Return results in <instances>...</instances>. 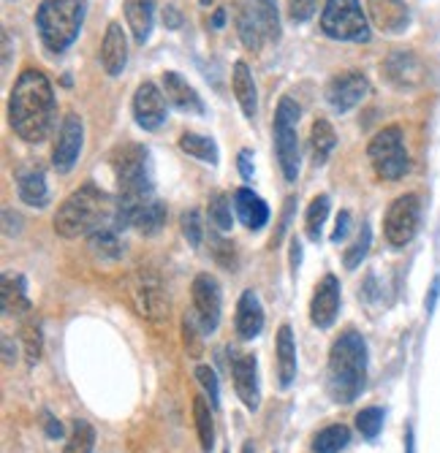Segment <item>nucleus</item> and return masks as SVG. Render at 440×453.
<instances>
[{"instance_id": "nucleus-21", "label": "nucleus", "mask_w": 440, "mask_h": 453, "mask_svg": "<svg viewBox=\"0 0 440 453\" xmlns=\"http://www.w3.org/2000/svg\"><path fill=\"white\" fill-rule=\"evenodd\" d=\"M274 356H277V380L280 388H291L297 380V342L291 326L277 328V342H274Z\"/></svg>"}, {"instance_id": "nucleus-32", "label": "nucleus", "mask_w": 440, "mask_h": 453, "mask_svg": "<svg viewBox=\"0 0 440 453\" xmlns=\"http://www.w3.org/2000/svg\"><path fill=\"white\" fill-rule=\"evenodd\" d=\"M212 404L205 396H196L193 399V421H196V432L198 440H202L205 450H212L215 445V418H212Z\"/></svg>"}, {"instance_id": "nucleus-41", "label": "nucleus", "mask_w": 440, "mask_h": 453, "mask_svg": "<svg viewBox=\"0 0 440 453\" xmlns=\"http://www.w3.org/2000/svg\"><path fill=\"white\" fill-rule=\"evenodd\" d=\"M180 228H182V236L188 239V244H190V247H198V244H202L205 228H202V218H198V212H196V210L182 212V218H180Z\"/></svg>"}, {"instance_id": "nucleus-30", "label": "nucleus", "mask_w": 440, "mask_h": 453, "mask_svg": "<svg viewBox=\"0 0 440 453\" xmlns=\"http://www.w3.org/2000/svg\"><path fill=\"white\" fill-rule=\"evenodd\" d=\"M88 247L93 250V256L104 258V261H117L123 256V244H120L117 228H96L93 234H88Z\"/></svg>"}, {"instance_id": "nucleus-42", "label": "nucleus", "mask_w": 440, "mask_h": 453, "mask_svg": "<svg viewBox=\"0 0 440 453\" xmlns=\"http://www.w3.org/2000/svg\"><path fill=\"white\" fill-rule=\"evenodd\" d=\"M315 4H318V0H289V17L297 25H302L315 14Z\"/></svg>"}, {"instance_id": "nucleus-14", "label": "nucleus", "mask_w": 440, "mask_h": 453, "mask_svg": "<svg viewBox=\"0 0 440 453\" xmlns=\"http://www.w3.org/2000/svg\"><path fill=\"white\" fill-rule=\"evenodd\" d=\"M231 378L236 396L243 399L248 410L261 407V388H259V361L251 353H231Z\"/></svg>"}, {"instance_id": "nucleus-43", "label": "nucleus", "mask_w": 440, "mask_h": 453, "mask_svg": "<svg viewBox=\"0 0 440 453\" xmlns=\"http://www.w3.org/2000/svg\"><path fill=\"white\" fill-rule=\"evenodd\" d=\"M25 350H27V361L35 364L38 356H42V340H38V328L27 326L25 328Z\"/></svg>"}, {"instance_id": "nucleus-53", "label": "nucleus", "mask_w": 440, "mask_h": 453, "mask_svg": "<svg viewBox=\"0 0 440 453\" xmlns=\"http://www.w3.org/2000/svg\"><path fill=\"white\" fill-rule=\"evenodd\" d=\"M4 361H6V364L14 361V358H12V340H9V337H4Z\"/></svg>"}, {"instance_id": "nucleus-34", "label": "nucleus", "mask_w": 440, "mask_h": 453, "mask_svg": "<svg viewBox=\"0 0 440 453\" xmlns=\"http://www.w3.org/2000/svg\"><path fill=\"white\" fill-rule=\"evenodd\" d=\"M329 207H332V201L329 196H315L310 201V207H307V220H305V228H307V236L313 242L321 239V228L329 218Z\"/></svg>"}, {"instance_id": "nucleus-12", "label": "nucleus", "mask_w": 440, "mask_h": 453, "mask_svg": "<svg viewBox=\"0 0 440 453\" xmlns=\"http://www.w3.org/2000/svg\"><path fill=\"white\" fill-rule=\"evenodd\" d=\"M370 93V81L365 73L359 71H345V73H337L329 85H327V101L335 111L345 114L351 111L353 106H359Z\"/></svg>"}, {"instance_id": "nucleus-18", "label": "nucleus", "mask_w": 440, "mask_h": 453, "mask_svg": "<svg viewBox=\"0 0 440 453\" xmlns=\"http://www.w3.org/2000/svg\"><path fill=\"white\" fill-rule=\"evenodd\" d=\"M234 323H236L239 340H256L264 332V307H261V299L256 296V291H251V288L236 302Z\"/></svg>"}, {"instance_id": "nucleus-13", "label": "nucleus", "mask_w": 440, "mask_h": 453, "mask_svg": "<svg viewBox=\"0 0 440 453\" xmlns=\"http://www.w3.org/2000/svg\"><path fill=\"white\" fill-rule=\"evenodd\" d=\"M82 144H85V126H82V117L79 114H68L60 126V134H58V142H55V150H52V166L60 172V174H68L73 169V163L82 152Z\"/></svg>"}, {"instance_id": "nucleus-3", "label": "nucleus", "mask_w": 440, "mask_h": 453, "mask_svg": "<svg viewBox=\"0 0 440 453\" xmlns=\"http://www.w3.org/2000/svg\"><path fill=\"white\" fill-rule=\"evenodd\" d=\"M109 215H114L109 196L96 182H85L58 207L55 231L63 239H76L101 228Z\"/></svg>"}, {"instance_id": "nucleus-23", "label": "nucleus", "mask_w": 440, "mask_h": 453, "mask_svg": "<svg viewBox=\"0 0 440 453\" xmlns=\"http://www.w3.org/2000/svg\"><path fill=\"white\" fill-rule=\"evenodd\" d=\"M164 96L172 106L188 114H205V101L198 98V93L188 85V81L177 71L164 73Z\"/></svg>"}, {"instance_id": "nucleus-27", "label": "nucleus", "mask_w": 440, "mask_h": 453, "mask_svg": "<svg viewBox=\"0 0 440 453\" xmlns=\"http://www.w3.org/2000/svg\"><path fill=\"white\" fill-rule=\"evenodd\" d=\"M17 193H19V198L27 203V207H38V210L47 207L50 190H47L44 172H38V169L19 172V174H17Z\"/></svg>"}, {"instance_id": "nucleus-56", "label": "nucleus", "mask_w": 440, "mask_h": 453, "mask_svg": "<svg viewBox=\"0 0 440 453\" xmlns=\"http://www.w3.org/2000/svg\"><path fill=\"white\" fill-rule=\"evenodd\" d=\"M223 453H228V450H223Z\"/></svg>"}, {"instance_id": "nucleus-8", "label": "nucleus", "mask_w": 440, "mask_h": 453, "mask_svg": "<svg viewBox=\"0 0 440 453\" xmlns=\"http://www.w3.org/2000/svg\"><path fill=\"white\" fill-rule=\"evenodd\" d=\"M419 223H421V201L413 193H405L391 201V207L386 210L383 218V234L386 242L391 247H405L413 242V236L419 234Z\"/></svg>"}, {"instance_id": "nucleus-5", "label": "nucleus", "mask_w": 440, "mask_h": 453, "mask_svg": "<svg viewBox=\"0 0 440 453\" xmlns=\"http://www.w3.org/2000/svg\"><path fill=\"white\" fill-rule=\"evenodd\" d=\"M299 117L302 109L297 106V101H291L289 96L280 98L274 109V155L286 182H297L299 177Z\"/></svg>"}, {"instance_id": "nucleus-1", "label": "nucleus", "mask_w": 440, "mask_h": 453, "mask_svg": "<svg viewBox=\"0 0 440 453\" xmlns=\"http://www.w3.org/2000/svg\"><path fill=\"white\" fill-rule=\"evenodd\" d=\"M9 122L14 134L27 144H42L55 122V93L44 71L25 68L9 98Z\"/></svg>"}, {"instance_id": "nucleus-11", "label": "nucleus", "mask_w": 440, "mask_h": 453, "mask_svg": "<svg viewBox=\"0 0 440 453\" xmlns=\"http://www.w3.org/2000/svg\"><path fill=\"white\" fill-rule=\"evenodd\" d=\"M190 294H193V315L202 323V332L212 334L220 326V310H223L218 280L212 274H198L190 285Z\"/></svg>"}, {"instance_id": "nucleus-52", "label": "nucleus", "mask_w": 440, "mask_h": 453, "mask_svg": "<svg viewBox=\"0 0 440 453\" xmlns=\"http://www.w3.org/2000/svg\"><path fill=\"white\" fill-rule=\"evenodd\" d=\"M223 22H226V9H218L212 14V27H223Z\"/></svg>"}, {"instance_id": "nucleus-20", "label": "nucleus", "mask_w": 440, "mask_h": 453, "mask_svg": "<svg viewBox=\"0 0 440 453\" xmlns=\"http://www.w3.org/2000/svg\"><path fill=\"white\" fill-rule=\"evenodd\" d=\"M231 88H234V98H236L239 109H243V114L248 119H256V114H259V90H256V79L251 73V65L245 60L234 63Z\"/></svg>"}, {"instance_id": "nucleus-9", "label": "nucleus", "mask_w": 440, "mask_h": 453, "mask_svg": "<svg viewBox=\"0 0 440 453\" xmlns=\"http://www.w3.org/2000/svg\"><path fill=\"white\" fill-rule=\"evenodd\" d=\"M131 299L136 304V310L142 312V318L150 320H161L169 312V296L164 291L161 280H158L150 269H136L131 274Z\"/></svg>"}, {"instance_id": "nucleus-4", "label": "nucleus", "mask_w": 440, "mask_h": 453, "mask_svg": "<svg viewBox=\"0 0 440 453\" xmlns=\"http://www.w3.org/2000/svg\"><path fill=\"white\" fill-rule=\"evenodd\" d=\"M85 0H44L35 12V27L42 44L52 55H63L82 30Z\"/></svg>"}, {"instance_id": "nucleus-25", "label": "nucleus", "mask_w": 440, "mask_h": 453, "mask_svg": "<svg viewBox=\"0 0 440 453\" xmlns=\"http://www.w3.org/2000/svg\"><path fill=\"white\" fill-rule=\"evenodd\" d=\"M234 22H236V33H239V41H243V47L251 50V52H259L266 33H264L259 17L253 14V9L248 4H236Z\"/></svg>"}, {"instance_id": "nucleus-55", "label": "nucleus", "mask_w": 440, "mask_h": 453, "mask_svg": "<svg viewBox=\"0 0 440 453\" xmlns=\"http://www.w3.org/2000/svg\"><path fill=\"white\" fill-rule=\"evenodd\" d=\"M202 4H205V6H207V4H212V0H202Z\"/></svg>"}, {"instance_id": "nucleus-44", "label": "nucleus", "mask_w": 440, "mask_h": 453, "mask_svg": "<svg viewBox=\"0 0 440 453\" xmlns=\"http://www.w3.org/2000/svg\"><path fill=\"white\" fill-rule=\"evenodd\" d=\"M182 334H185V348H188L193 356L202 353V345H198V337H196V315L182 320Z\"/></svg>"}, {"instance_id": "nucleus-10", "label": "nucleus", "mask_w": 440, "mask_h": 453, "mask_svg": "<svg viewBox=\"0 0 440 453\" xmlns=\"http://www.w3.org/2000/svg\"><path fill=\"white\" fill-rule=\"evenodd\" d=\"M386 81L394 88V90H403V93H411V90H419L424 81H427V65L424 60L411 52V50H397L391 52L383 65H381Z\"/></svg>"}, {"instance_id": "nucleus-39", "label": "nucleus", "mask_w": 440, "mask_h": 453, "mask_svg": "<svg viewBox=\"0 0 440 453\" xmlns=\"http://www.w3.org/2000/svg\"><path fill=\"white\" fill-rule=\"evenodd\" d=\"M370 242H373V231H370V226H362V231H359L356 242L348 247L345 256H343V264H345V269H356V266H362V261H365V258H367V253H370Z\"/></svg>"}, {"instance_id": "nucleus-35", "label": "nucleus", "mask_w": 440, "mask_h": 453, "mask_svg": "<svg viewBox=\"0 0 440 453\" xmlns=\"http://www.w3.org/2000/svg\"><path fill=\"white\" fill-rule=\"evenodd\" d=\"M248 6L259 17L266 38L277 41L280 38V17H277V0H248Z\"/></svg>"}, {"instance_id": "nucleus-16", "label": "nucleus", "mask_w": 440, "mask_h": 453, "mask_svg": "<svg viewBox=\"0 0 440 453\" xmlns=\"http://www.w3.org/2000/svg\"><path fill=\"white\" fill-rule=\"evenodd\" d=\"M134 117L144 131H155L166 119V96L152 81H142L134 93Z\"/></svg>"}, {"instance_id": "nucleus-2", "label": "nucleus", "mask_w": 440, "mask_h": 453, "mask_svg": "<svg viewBox=\"0 0 440 453\" xmlns=\"http://www.w3.org/2000/svg\"><path fill=\"white\" fill-rule=\"evenodd\" d=\"M367 342L365 337L348 328L343 332L332 350H329V369H327V394L337 404H351L367 383Z\"/></svg>"}, {"instance_id": "nucleus-49", "label": "nucleus", "mask_w": 440, "mask_h": 453, "mask_svg": "<svg viewBox=\"0 0 440 453\" xmlns=\"http://www.w3.org/2000/svg\"><path fill=\"white\" fill-rule=\"evenodd\" d=\"M164 25L172 27V30H177V27L182 25V14H180L177 6H166V12H164Z\"/></svg>"}, {"instance_id": "nucleus-40", "label": "nucleus", "mask_w": 440, "mask_h": 453, "mask_svg": "<svg viewBox=\"0 0 440 453\" xmlns=\"http://www.w3.org/2000/svg\"><path fill=\"white\" fill-rule=\"evenodd\" d=\"M196 380L202 383V388L210 394V404H212V407H220V383H218L215 369L207 366V364H198V366H196Z\"/></svg>"}, {"instance_id": "nucleus-38", "label": "nucleus", "mask_w": 440, "mask_h": 453, "mask_svg": "<svg viewBox=\"0 0 440 453\" xmlns=\"http://www.w3.org/2000/svg\"><path fill=\"white\" fill-rule=\"evenodd\" d=\"M210 223L218 231H231L234 228V218H231V198L226 193H215L210 198Z\"/></svg>"}, {"instance_id": "nucleus-24", "label": "nucleus", "mask_w": 440, "mask_h": 453, "mask_svg": "<svg viewBox=\"0 0 440 453\" xmlns=\"http://www.w3.org/2000/svg\"><path fill=\"white\" fill-rule=\"evenodd\" d=\"M0 304H4V312L6 315H25V312H30V299H27L25 277H19V274H4V280H0Z\"/></svg>"}, {"instance_id": "nucleus-17", "label": "nucleus", "mask_w": 440, "mask_h": 453, "mask_svg": "<svg viewBox=\"0 0 440 453\" xmlns=\"http://www.w3.org/2000/svg\"><path fill=\"white\" fill-rule=\"evenodd\" d=\"M370 22L389 35H399L411 25V12L405 0H367Z\"/></svg>"}, {"instance_id": "nucleus-29", "label": "nucleus", "mask_w": 440, "mask_h": 453, "mask_svg": "<svg viewBox=\"0 0 440 453\" xmlns=\"http://www.w3.org/2000/svg\"><path fill=\"white\" fill-rule=\"evenodd\" d=\"M335 144H337V136H335L332 122L324 119V117H318L313 122V128H310V152H313V160L318 163V166H324V163L329 160Z\"/></svg>"}, {"instance_id": "nucleus-37", "label": "nucleus", "mask_w": 440, "mask_h": 453, "mask_svg": "<svg viewBox=\"0 0 440 453\" xmlns=\"http://www.w3.org/2000/svg\"><path fill=\"white\" fill-rule=\"evenodd\" d=\"M383 407H365V410H359L356 413V429L359 434H362L365 440H375L381 432H383Z\"/></svg>"}, {"instance_id": "nucleus-51", "label": "nucleus", "mask_w": 440, "mask_h": 453, "mask_svg": "<svg viewBox=\"0 0 440 453\" xmlns=\"http://www.w3.org/2000/svg\"><path fill=\"white\" fill-rule=\"evenodd\" d=\"M405 453H416V437H413V426L405 429Z\"/></svg>"}, {"instance_id": "nucleus-7", "label": "nucleus", "mask_w": 440, "mask_h": 453, "mask_svg": "<svg viewBox=\"0 0 440 453\" xmlns=\"http://www.w3.org/2000/svg\"><path fill=\"white\" fill-rule=\"evenodd\" d=\"M321 30L335 41H370V22L359 0H327L321 12Z\"/></svg>"}, {"instance_id": "nucleus-46", "label": "nucleus", "mask_w": 440, "mask_h": 453, "mask_svg": "<svg viewBox=\"0 0 440 453\" xmlns=\"http://www.w3.org/2000/svg\"><path fill=\"white\" fill-rule=\"evenodd\" d=\"M351 231V215L348 212H340L337 215V223H335V231H332V242H343Z\"/></svg>"}, {"instance_id": "nucleus-31", "label": "nucleus", "mask_w": 440, "mask_h": 453, "mask_svg": "<svg viewBox=\"0 0 440 453\" xmlns=\"http://www.w3.org/2000/svg\"><path fill=\"white\" fill-rule=\"evenodd\" d=\"M180 150H182L185 155L196 157V160L210 163V166H218V147H215V142L207 139V136H198V134H193V131H185V134L180 136Z\"/></svg>"}, {"instance_id": "nucleus-45", "label": "nucleus", "mask_w": 440, "mask_h": 453, "mask_svg": "<svg viewBox=\"0 0 440 453\" xmlns=\"http://www.w3.org/2000/svg\"><path fill=\"white\" fill-rule=\"evenodd\" d=\"M253 152L251 150H243L236 155V169H239V174H243V180H253Z\"/></svg>"}, {"instance_id": "nucleus-28", "label": "nucleus", "mask_w": 440, "mask_h": 453, "mask_svg": "<svg viewBox=\"0 0 440 453\" xmlns=\"http://www.w3.org/2000/svg\"><path fill=\"white\" fill-rule=\"evenodd\" d=\"M131 226L144 234V236H155L166 226V207L158 198H147L144 203H139L134 218H131Z\"/></svg>"}, {"instance_id": "nucleus-48", "label": "nucleus", "mask_w": 440, "mask_h": 453, "mask_svg": "<svg viewBox=\"0 0 440 453\" xmlns=\"http://www.w3.org/2000/svg\"><path fill=\"white\" fill-rule=\"evenodd\" d=\"M437 296H440V277H435V280H432V285H429V294H427V302H424V307H427V315H432V312H435Z\"/></svg>"}, {"instance_id": "nucleus-26", "label": "nucleus", "mask_w": 440, "mask_h": 453, "mask_svg": "<svg viewBox=\"0 0 440 453\" xmlns=\"http://www.w3.org/2000/svg\"><path fill=\"white\" fill-rule=\"evenodd\" d=\"M126 19H128L131 33H134V41L136 44H144L152 33L155 4L152 0H126Z\"/></svg>"}, {"instance_id": "nucleus-50", "label": "nucleus", "mask_w": 440, "mask_h": 453, "mask_svg": "<svg viewBox=\"0 0 440 453\" xmlns=\"http://www.w3.org/2000/svg\"><path fill=\"white\" fill-rule=\"evenodd\" d=\"M299 261H302V244L294 239V242H291V266H294V272H297Z\"/></svg>"}, {"instance_id": "nucleus-54", "label": "nucleus", "mask_w": 440, "mask_h": 453, "mask_svg": "<svg viewBox=\"0 0 440 453\" xmlns=\"http://www.w3.org/2000/svg\"><path fill=\"white\" fill-rule=\"evenodd\" d=\"M243 453H256V448H253V442H251V440L243 445Z\"/></svg>"}, {"instance_id": "nucleus-47", "label": "nucleus", "mask_w": 440, "mask_h": 453, "mask_svg": "<svg viewBox=\"0 0 440 453\" xmlns=\"http://www.w3.org/2000/svg\"><path fill=\"white\" fill-rule=\"evenodd\" d=\"M44 432H47V437H50V440H60V437L66 434L63 424H60L55 416H50V413H44Z\"/></svg>"}, {"instance_id": "nucleus-6", "label": "nucleus", "mask_w": 440, "mask_h": 453, "mask_svg": "<svg viewBox=\"0 0 440 453\" xmlns=\"http://www.w3.org/2000/svg\"><path fill=\"white\" fill-rule=\"evenodd\" d=\"M367 155H370V163L373 169L381 180L386 182H397L403 180L411 169V157H408V150H405V139H403V131L397 126H389L383 131H378L367 147Z\"/></svg>"}, {"instance_id": "nucleus-15", "label": "nucleus", "mask_w": 440, "mask_h": 453, "mask_svg": "<svg viewBox=\"0 0 440 453\" xmlns=\"http://www.w3.org/2000/svg\"><path fill=\"white\" fill-rule=\"evenodd\" d=\"M340 312V280L335 274H324L315 285L310 302V320L315 328H329Z\"/></svg>"}, {"instance_id": "nucleus-33", "label": "nucleus", "mask_w": 440, "mask_h": 453, "mask_svg": "<svg viewBox=\"0 0 440 453\" xmlns=\"http://www.w3.org/2000/svg\"><path fill=\"white\" fill-rule=\"evenodd\" d=\"M351 442V429L343 424H332L313 437V453H340Z\"/></svg>"}, {"instance_id": "nucleus-36", "label": "nucleus", "mask_w": 440, "mask_h": 453, "mask_svg": "<svg viewBox=\"0 0 440 453\" xmlns=\"http://www.w3.org/2000/svg\"><path fill=\"white\" fill-rule=\"evenodd\" d=\"M93 445H96V429L90 426V421L79 418V421H73V432H71L63 453H93Z\"/></svg>"}, {"instance_id": "nucleus-22", "label": "nucleus", "mask_w": 440, "mask_h": 453, "mask_svg": "<svg viewBox=\"0 0 440 453\" xmlns=\"http://www.w3.org/2000/svg\"><path fill=\"white\" fill-rule=\"evenodd\" d=\"M234 212L236 218L245 223V228L251 231H261L269 220V207L261 196H256L251 188H239L234 193Z\"/></svg>"}, {"instance_id": "nucleus-19", "label": "nucleus", "mask_w": 440, "mask_h": 453, "mask_svg": "<svg viewBox=\"0 0 440 453\" xmlns=\"http://www.w3.org/2000/svg\"><path fill=\"white\" fill-rule=\"evenodd\" d=\"M101 63L109 76H120L128 63V41L120 22H109L104 44H101Z\"/></svg>"}]
</instances>
